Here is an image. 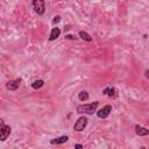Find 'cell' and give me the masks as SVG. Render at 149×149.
<instances>
[{
  "label": "cell",
  "instance_id": "obj_1",
  "mask_svg": "<svg viewBox=\"0 0 149 149\" xmlns=\"http://www.w3.org/2000/svg\"><path fill=\"white\" fill-rule=\"evenodd\" d=\"M98 101L91 102V104H85V105H80L77 107V113L79 114H93L97 111L98 107Z\"/></svg>",
  "mask_w": 149,
  "mask_h": 149
},
{
  "label": "cell",
  "instance_id": "obj_2",
  "mask_svg": "<svg viewBox=\"0 0 149 149\" xmlns=\"http://www.w3.org/2000/svg\"><path fill=\"white\" fill-rule=\"evenodd\" d=\"M33 7H34V10L38 15H42L45 12V2H44V0H33Z\"/></svg>",
  "mask_w": 149,
  "mask_h": 149
},
{
  "label": "cell",
  "instance_id": "obj_3",
  "mask_svg": "<svg viewBox=\"0 0 149 149\" xmlns=\"http://www.w3.org/2000/svg\"><path fill=\"white\" fill-rule=\"evenodd\" d=\"M86 125H87V118L86 116H80L76 121V123L73 125V130L81 132V130H84V128L86 127Z\"/></svg>",
  "mask_w": 149,
  "mask_h": 149
},
{
  "label": "cell",
  "instance_id": "obj_4",
  "mask_svg": "<svg viewBox=\"0 0 149 149\" xmlns=\"http://www.w3.org/2000/svg\"><path fill=\"white\" fill-rule=\"evenodd\" d=\"M10 130H12L10 127L7 126V125H5V122L1 120V126H0V140H1V141H5V140L9 136Z\"/></svg>",
  "mask_w": 149,
  "mask_h": 149
},
{
  "label": "cell",
  "instance_id": "obj_5",
  "mask_svg": "<svg viewBox=\"0 0 149 149\" xmlns=\"http://www.w3.org/2000/svg\"><path fill=\"white\" fill-rule=\"evenodd\" d=\"M111 112H112V106L111 105H106V106H104L102 108H100L97 112V115H98V118L105 119V118H107L111 114Z\"/></svg>",
  "mask_w": 149,
  "mask_h": 149
},
{
  "label": "cell",
  "instance_id": "obj_6",
  "mask_svg": "<svg viewBox=\"0 0 149 149\" xmlns=\"http://www.w3.org/2000/svg\"><path fill=\"white\" fill-rule=\"evenodd\" d=\"M21 84V78H17V79H14V80H9L6 83V88L8 91H16L19 88Z\"/></svg>",
  "mask_w": 149,
  "mask_h": 149
},
{
  "label": "cell",
  "instance_id": "obj_7",
  "mask_svg": "<svg viewBox=\"0 0 149 149\" xmlns=\"http://www.w3.org/2000/svg\"><path fill=\"white\" fill-rule=\"evenodd\" d=\"M102 93L105 95L109 97V98H115L118 95V90L115 87H113V86H108V87H106V88L102 90Z\"/></svg>",
  "mask_w": 149,
  "mask_h": 149
},
{
  "label": "cell",
  "instance_id": "obj_8",
  "mask_svg": "<svg viewBox=\"0 0 149 149\" xmlns=\"http://www.w3.org/2000/svg\"><path fill=\"white\" fill-rule=\"evenodd\" d=\"M135 133L139 135V136H146V135H149V130L142 126H139L136 125L135 126Z\"/></svg>",
  "mask_w": 149,
  "mask_h": 149
},
{
  "label": "cell",
  "instance_id": "obj_9",
  "mask_svg": "<svg viewBox=\"0 0 149 149\" xmlns=\"http://www.w3.org/2000/svg\"><path fill=\"white\" fill-rule=\"evenodd\" d=\"M61 35V29L59 28H52L51 29V33H50V36H49V41H55L57 37H59Z\"/></svg>",
  "mask_w": 149,
  "mask_h": 149
},
{
  "label": "cell",
  "instance_id": "obj_10",
  "mask_svg": "<svg viewBox=\"0 0 149 149\" xmlns=\"http://www.w3.org/2000/svg\"><path fill=\"white\" fill-rule=\"evenodd\" d=\"M68 140H69V137H68L66 135H63V136H61V137L52 139V140L50 141V143H51V144H62V143L68 142Z\"/></svg>",
  "mask_w": 149,
  "mask_h": 149
},
{
  "label": "cell",
  "instance_id": "obj_11",
  "mask_svg": "<svg viewBox=\"0 0 149 149\" xmlns=\"http://www.w3.org/2000/svg\"><path fill=\"white\" fill-rule=\"evenodd\" d=\"M79 37L81 38V40H84V41H87V42H91L92 41V36L88 34V33H86V31H79Z\"/></svg>",
  "mask_w": 149,
  "mask_h": 149
},
{
  "label": "cell",
  "instance_id": "obj_12",
  "mask_svg": "<svg viewBox=\"0 0 149 149\" xmlns=\"http://www.w3.org/2000/svg\"><path fill=\"white\" fill-rule=\"evenodd\" d=\"M43 85H44V81H43L42 79H37V80L33 81L31 87H33V88H35V90H38V88H41Z\"/></svg>",
  "mask_w": 149,
  "mask_h": 149
},
{
  "label": "cell",
  "instance_id": "obj_13",
  "mask_svg": "<svg viewBox=\"0 0 149 149\" xmlns=\"http://www.w3.org/2000/svg\"><path fill=\"white\" fill-rule=\"evenodd\" d=\"M78 99H79L80 101H86V100L88 99V93H87L86 91H80V92L78 93Z\"/></svg>",
  "mask_w": 149,
  "mask_h": 149
},
{
  "label": "cell",
  "instance_id": "obj_14",
  "mask_svg": "<svg viewBox=\"0 0 149 149\" xmlns=\"http://www.w3.org/2000/svg\"><path fill=\"white\" fill-rule=\"evenodd\" d=\"M59 20H61V17H59V16H55V17H54V23L59 22Z\"/></svg>",
  "mask_w": 149,
  "mask_h": 149
},
{
  "label": "cell",
  "instance_id": "obj_15",
  "mask_svg": "<svg viewBox=\"0 0 149 149\" xmlns=\"http://www.w3.org/2000/svg\"><path fill=\"white\" fill-rule=\"evenodd\" d=\"M65 37H66V38H70V40H76V38H77L76 36H72V35H66Z\"/></svg>",
  "mask_w": 149,
  "mask_h": 149
},
{
  "label": "cell",
  "instance_id": "obj_16",
  "mask_svg": "<svg viewBox=\"0 0 149 149\" xmlns=\"http://www.w3.org/2000/svg\"><path fill=\"white\" fill-rule=\"evenodd\" d=\"M144 76H146V78H147V79H149V70H146Z\"/></svg>",
  "mask_w": 149,
  "mask_h": 149
},
{
  "label": "cell",
  "instance_id": "obj_17",
  "mask_svg": "<svg viewBox=\"0 0 149 149\" xmlns=\"http://www.w3.org/2000/svg\"><path fill=\"white\" fill-rule=\"evenodd\" d=\"M74 148H78V149H81V148H83V146H81V144H74Z\"/></svg>",
  "mask_w": 149,
  "mask_h": 149
}]
</instances>
